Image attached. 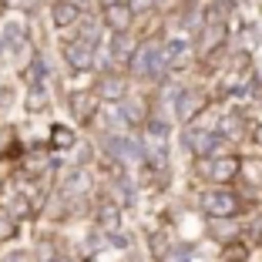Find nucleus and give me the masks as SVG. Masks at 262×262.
Returning <instances> with one entry per match:
<instances>
[{"label": "nucleus", "instance_id": "nucleus-1", "mask_svg": "<svg viewBox=\"0 0 262 262\" xmlns=\"http://www.w3.org/2000/svg\"><path fill=\"white\" fill-rule=\"evenodd\" d=\"M128 71L138 81H148V84H165L168 77V61H165V51H162V37H148V40H138L135 54H131V64Z\"/></svg>", "mask_w": 262, "mask_h": 262}, {"label": "nucleus", "instance_id": "nucleus-2", "mask_svg": "<svg viewBox=\"0 0 262 262\" xmlns=\"http://www.w3.org/2000/svg\"><path fill=\"white\" fill-rule=\"evenodd\" d=\"M199 208H202V215L219 222V219L242 215L246 202H242V192L235 185H219V188H205V192L199 195Z\"/></svg>", "mask_w": 262, "mask_h": 262}, {"label": "nucleus", "instance_id": "nucleus-3", "mask_svg": "<svg viewBox=\"0 0 262 262\" xmlns=\"http://www.w3.org/2000/svg\"><path fill=\"white\" fill-rule=\"evenodd\" d=\"M199 175L205 178L212 188L219 185H235L242 175V158L239 155H215V158H205V162H199Z\"/></svg>", "mask_w": 262, "mask_h": 262}, {"label": "nucleus", "instance_id": "nucleus-4", "mask_svg": "<svg viewBox=\"0 0 262 262\" xmlns=\"http://www.w3.org/2000/svg\"><path fill=\"white\" fill-rule=\"evenodd\" d=\"M101 148H104V155L118 168H128V165L141 162V155H145V141L135 138V135H104Z\"/></svg>", "mask_w": 262, "mask_h": 262}, {"label": "nucleus", "instance_id": "nucleus-5", "mask_svg": "<svg viewBox=\"0 0 262 262\" xmlns=\"http://www.w3.org/2000/svg\"><path fill=\"white\" fill-rule=\"evenodd\" d=\"M91 94L98 101H108V104H121V101L128 98V77H124L121 71H104V74L94 77Z\"/></svg>", "mask_w": 262, "mask_h": 262}, {"label": "nucleus", "instance_id": "nucleus-6", "mask_svg": "<svg viewBox=\"0 0 262 262\" xmlns=\"http://www.w3.org/2000/svg\"><path fill=\"white\" fill-rule=\"evenodd\" d=\"M98 104H101V101L91 94V88H77V91L68 94V108H71V115H74L77 124H94Z\"/></svg>", "mask_w": 262, "mask_h": 262}, {"label": "nucleus", "instance_id": "nucleus-7", "mask_svg": "<svg viewBox=\"0 0 262 262\" xmlns=\"http://www.w3.org/2000/svg\"><path fill=\"white\" fill-rule=\"evenodd\" d=\"M61 54H64V64H68L74 74L94 71V61H98V51H91V47H84V44H77V40H64Z\"/></svg>", "mask_w": 262, "mask_h": 262}, {"label": "nucleus", "instance_id": "nucleus-8", "mask_svg": "<svg viewBox=\"0 0 262 262\" xmlns=\"http://www.w3.org/2000/svg\"><path fill=\"white\" fill-rule=\"evenodd\" d=\"M131 24H135V17H131V10L124 7V0L104 7V14H101V27H108L111 34H128Z\"/></svg>", "mask_w": 262, "mask_h": 262}, {"label": "nucleus", "instance_id": "nucleus-9", "mask_svg": "<svg viewBox=\"0 0 262 262\" xmlns=\"http://www.w3.org/2000/svg\"><path fill=\"white\" fill-rule=\"evenodd\" d=\"M138 40L131 34H111V44H108V61L118 64V68H128L131 64V54H135Z\"/></svg>", "mask_w": 262, "mask_h": 262}, {"label": "nucleus", "instance_id": "nucleus-10", "mask_svg": "<svg viewBox=\"0 0 262 262\" xmlns=\"http://www.w3.org/2000/svg\"><path fill=\"white\" fill-rule=\"evenodd\" d=\"M94 222H98V229L104 232V235L118 232V229H121V205H118V202H111V199H101Z\"/></svg>", "mask_w": 262, "mask_h": 262}, {"label": "nucleus", "instance_id": "nucleus-11", "mask_svg": "<svg viewBox=\"0 0 262 262\" xmlns=\"http://www.w3.org/2000/svg\"><path fill=\"white\" fill-rule=\"evenodd\" d=\"M101 31H104L101 20H94V17H81V20H77V34L71 40H77V44L98 51V47H101Z\"/></svg>", "mask_w": 262, "mask_h": 262}, {"label": "nucleus", "instance_id": "nucleus-12", "mask_svg": "<svg viewBox=\"0 0 262 262\" xmlns=\"http://www.w3.org/2000/svg\"><path fill=\"white\" fill-rule=\"evenodd\" d=\"M208 235L219 242V246H235V239L242 235V225L232 222V219H219V222H208Z\"/></svg>", "mask_w": 262, "mask_h": 262}, {"label": "nucleus", "instance_id": "nucleus-13", "mask_svg": "<svg viewBox=\"0 0 262 262\" xmlns=\"http://www.w3.org/2000/svg\"><path fill=\"white\" fill-rule=\"evenodd\" d=\"M51 20H54V27L68 31V27H77L81 10H77L74 4H68V0H54V4H51Z\"/></svg>", "mask_w": 262, "mask_h": 262}, {"label": "nucleus", "instance_id": "nucleus-14", "mask_svg": "<svg viewBox=\"0 0 262 262\" xmlns=\"http://www.w3.org/2000/svg\"><path fill=\"white\" fill-rule=\"evenodd\" d=\"M111 202H118L121 208L135 205V185H131L128 175H118V178H115V199H111Z\"/></svg>", "mask_w": 262, "mask_h": 262}, {"label": "nucleus", "instance_id": "nucleus-15", "mask_svg": "<svg viewBox=\"0 0 262 262\" xmlns=\"http://www.w3.org/2000/svg\"><path fill=\"white\" fill-rule=\"evenodd\" d=\"M74 141H77V135L68 128V124H54V128H51V145L54 148L68 151V148H74Z\"/></svg>", "mask_w": 262, "mask_h": 262}, {"label": "nucleus", "instance_id": "nucleus-16", "mask_svg": "<svg viewBox=\"0 0 262 262\" xmlns=\"http://www.w3.org/2000/svg\"><path fill=\"white\" fill-rule=\"evenodd\" d=\"M20 232V225H17V219L10 215V208H4L0 205V242H10Z\"/></svg>", "mask_w": 262, "mask_h": 262}, {"label": "nucleus", "instance_id": "nucleus-17", "mask_svg": "<svg viewBox=\"0 0 262 262\" xmlns=\"http://www.w3.org/2000/svg\"><path fill=\"white\" fill-rule=\"evenodd\" d=\"M242 232L249 235V242H252L255 249H262V212L249 219V225H242Z\"/></svg>", "mask_w": 262, "mask_h": 262}, {"label": "nucleus", "instance_id": "nucleus-18", "mask_svg": "<svg viewBox=\"0 0 262 262\" xmlns=\"http://www.w3.org/2000/svg\"><path fill=\"white\" fill-rule=\"evenodd\" d=\"M44 104H47L44 84H31V88H27V108H31V111H40Z\"/></svg>", "mask_w": 262, "mask_h": 262}, {"label": "nucleus", "instance_id": "nucleus-19", "mask_svg": "<svg viewBox=\"0 0 262 262\" xmlns=\"http://www.w3.org/2000/svg\"><path fill=\"white\" fill-rule=\"evenodd\" d=\"M124 7L131 10V17H145L151 10H158V4L155 0H124Z\"/></svg>", "mask_w": 262, "mask_h": 262}, {"label": "nucleus", "instance_id": "nucleus-20", "mask_svg": "<svg viewBox=\"0 0 262 262\" xmlns=\"http://www.w3.org/2000/svg\"><path fill=\"white\" fill-rule=\"evenodd\" d=\"M0 262H34V259H31V252H27V249H10V252L4 255Z\"/></svg>", "mask_w": 262, "mask_h": 262}, {"label": "nucleus", "instance_id": "nucleus-21", "mask_svg": "<svg viewBox=\"0 0 262 262\" xmlns=\"http://www.w3.org/2000/svg\"><path fill=\"white\" fill-rule=\"evenodd\" d=\"M68 4H74V7L81 10V17H84V14H91V10L98 7V0H68Z\"/></svg>", "mask_w": 262, "mask_h": 262}, {"label": "nucleus", "instance_id": "nucleus-22", "mask_svg": "<svg viewBox=\"0 0 262 262\" xmlns=\"http://www.w3.org/2000/svg\"><path fill=\"white\" fill-rule=\"evenodd\" d=\"M252 141L262 148V124H255V128H252Z\"/></svg>", "mask_w": 262, "mask_h": 262}, {"label": "nucleus", "instance_id": "nucleus-23", "mask_svg": "<svg viewBox=\"0 0 262 262\" xmlns=\"http://www.w3.org/2000/svg\"><path fill=\"white\" fill-rule=\"evenodd\" d=\"M34 4H37V0H17V7H24V10H27V7H34Z\"/></svg>", "mask_w": 262, "mask_h": 262}, {"label": "nucleus", "instance_id": "nucleus-24", "mask_svg": "<svg viewBox=\"0 0 262 262\" xmlns=\"http://www.w3.org/2000/svg\"><path fill=\"white\" fill-rule=\"evenodd\" d=\"M222 262H242V255H235V252H232V255H225Z\"/></svg>", "mask_w": 262, "mask_h": 262}, {"label": "nucleus", "instance_id": "nucleus-25", "mask_svg": "<svg viewBox=\"0 0 262 262\" xmlns=\"http://www.w3.org/2000/svg\"><path fill=\"white\" fill-rule=\"evenodd\" d=\"M111 4H121V0H98V7H111Z\"/></svg>", "mask_w": 262, "mask_h": 262}, {"label": "nucleus", "instance_id": "nucleus-26", "mask_svg": "<svg viewBox=\"0 0 262 262\" xmlns=\"http://www.w3.org/2000/svg\"><path fill=\"white\" fill-rule=\"evenodd\" d=\"M0 195H4V178H0Z\"/></svg>", "mask_w": 262, "mask_h": 262}]
</instances>
